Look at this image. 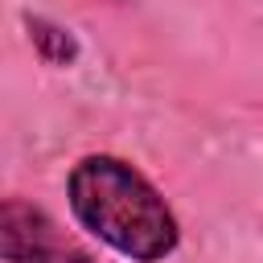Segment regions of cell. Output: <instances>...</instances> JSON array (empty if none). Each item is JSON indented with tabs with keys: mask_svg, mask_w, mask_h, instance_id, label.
Instances as JSON below:
<instances>
[{
	"mask_svg": "<svg viewBox=\"0 0 263 263\" xmlns=\"http://www.w3.org/2000/svg\"><path fill=\"white\" fill-rule=\"evenodd\" d=\"M74 222L132 263H160L181 247V226L164 193L123 156L90 152L66 177Z\"/></svg>",
	"mask_w": 263,
	"mask_h": 263,
	"instance_id": "cell-1",
	"label": "cell"
},
{
	"mask_svg": "<svg viewBox=\"0 0 263 263\" xmlns=\"http://www.w3.org/2000/svg\"><path fill=\"white\" fill-rule=\"evenodd\" d=\"M0 259L4 263H95V255L70 238L41 205L25 197L0 201Z\"/></svg>",
	"mask_w": 263,
	"mask_h": 263,
	"instance_id": "cell-2",
	"label": "cell"
},
{
	"mask_svg": "<svg viewBox=\"0 0 263 263\" xmlns=\"http://www.w3.org/2000/svg\"><path fill=\"white\" fill-rule=\"evenodd\" d=\"M25 33H29L33 53H37L45 66H74L78 53H82L74 29L58 25V21H49V16H33V12H25Z\"/></svg>",
	"mask_w": 263,
	"mask_h": 263,
	"instance_id": "cell-3",
	"label": "cell"
}]
</instances>
